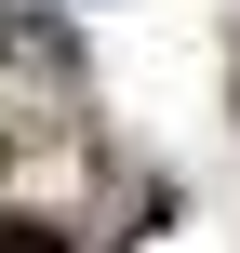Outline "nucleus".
Listing matches in <instances>:
<instances>
[{
  "mask_svg": "<svg viewBox=\"0 0 240 253\" xmlns=\"http://www.w3.org/2000/svg\"><path fill=\"white\" fill-rule=\"evenodd\" d=\"M0 253H67V227L53 213H0Z\"/></svg>",
  "mask_w": 240,
  "mask_h": 253,
  "instance_id": "f257e3e1",
  "label": "nucleus"
}]
</instances>
